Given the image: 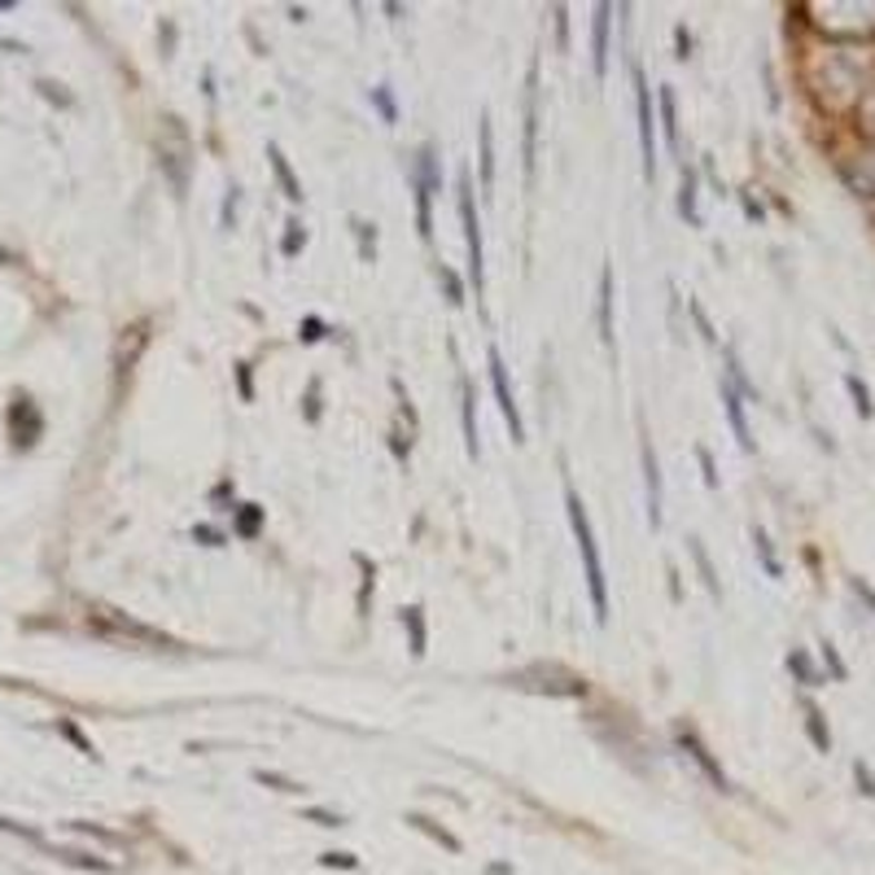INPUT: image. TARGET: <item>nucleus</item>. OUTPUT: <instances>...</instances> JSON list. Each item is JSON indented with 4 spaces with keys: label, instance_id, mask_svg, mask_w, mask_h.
I'll use <instances>...</instances> for the list:
<instances>
[{
    "label": "nucleus",
    "instance_id": "6e6552de",
    "mask_svg": "<svg viewBox=\"0 0 875 875\" xmlns=\"http://www.w3.org/2000/svg\"><path fill=\"white\" fill-rule=\"evenodd\" d=\"M609 18H613V4H600L595 22H591V67H595V79L609 74Z\"/></svg>",
    "mask_w": 875,
    "mask_h": 875
},
{
    "label": "nucleus",
    "instance_id": "7c9ffc66",
    "mask_svg": "<svg viewBox=\"0 0 875 875\" xmlns=\"http://www.w3.org/2000/svg\"><path fill=\"white\" fill-rule=\"evenodd\" d=\"M237 381H241V399L250 403V399H254V385H250V364H237Z\"/></svg>",
    "mask_w": 875,
    "mask_h": 875
},
{
    "label": "nucleus",
    "instance_id": "9d476101",
    "mask_svg": "<svg viewBox=\"0 0 875 875\" xmlns=\"http://www.w3.org/2000/svg\"><path fill=\"white\" fill-rule=\"evenodd\" d=\"M477 137H482V189L491 193L495 189V128H491V114L477 119Z\"/></svg>",
    "mask_w": 875,
    "mask_h": 875
},
{
    "label": "nucleus",
    "instance_id": "412c9836",
    "mask_svg": "<svg viewBox=\"0 0 875 875\" xmlns=\"http://www.w3.org/2000/svg\"><path fill=\"white\" fill-rule=\"evenodd\" d=\"M259 521H263V512L254 509V504H245V509L237 512V525H232V530H237L241 539H254V534H259Z\"/></svg>",
    "mask_w": 875,
    "mask_h": 875
},
{
    "label": "nucleus",
    "instance_id": "dca6fc26",
    "mask_svg": "<svg viewBox=\"0 0 875 875\" xmlns=\"http://www.w3.org/2000/svg\"><path fill=\"white\" fill-rule=\"evenodd\" d=\"M408 823H412L416 832H425V836H434V841H438V845H442V849H451V854H460V841H455V836H451L446 827H438V823H430L425 814H408Z\"/></svg>",
    "mask_w": 875,
    "mask_h": 875
},
{
    "label": "nucleus",
    "instance_id": "f03ea898",
    "mask_svg": "<svg viewBox=\"0 0 875 875\" xmlns=\"http://www.w3.org/2000/svg\"><path fill=\"white\" fill-rule=\"evenodd\" d=\"M460 223H464V241H469V285L486 290V254H482V223H477V211H473V184L469 175H460Z\"/></svg>",
    "mask_w": 875,
    "mask_h": 875
},
{
    "label": "nucleus",
    "instance_id": "f704fd0d",
    "mask_svg": "<svg viewBox=\"0 0 875 875\" xmlns=\"http://www.w3.org/2000/svg\"><path fill=\"white\" fill-rule=\"evenodd\" d=\"M306 818H315L320 827H338V823H342V818H333L329 809H306Z\"/></svg>",
    "mask_w": 875,
    "mask_h": 875
},
{
    "label": "nucleus",
    "instance_id": "c9c22d12",
    "mask_svg": "<svg viewBox=\"0 0 875 875\" xmlns=\"http://www.w3.org/2000/svg\"><path fill=\"white\" fill-rule=\"evenodd\" d=\"M193 534H198V539H202V543H207V547H219V534H215V530H211V525H198V530H193Z\"/></svg>",
    "mask_w": 875,
    "mask_h": 875
},
{
    "label": "nucleus",
    "instance_id": "ea45409f",
    "mask_svg": "<svg viewBox=\"0 0 875 875\" xmlns=\"http://www.w3.org/2000/svg\"><path fill=\"white\" fill-rule=\"evenodd\" d=\"M687 49H692V36L678 27V58H687Z\"/></svg>",
    "mask_w": 875,
    "mask_h": 875
},
{
    "label": "nucleus",
    "instance_id": "39448f33",
    "mask_svg": "<svg viewBox=\"0 0 875 875\" xmlns=\"http://www.w3.org/2000/svg\"><path fill=\"white\" fill-rule=\"evenodd\" d=\"M486 368H491V385H495V403H500V412H504V421H509L512 438L521 442L525 430H521V412H516V399H512V385H509V368L500 360V351L491 346V355H486Z\"/></svg>",
    "mask_w": 875,
    "mask_h": 875
},
{
    "label": "nucleus",
    "instance_id": "1a4fd4ad",
    "mask_svg": "<svg viewBox=\"0 0 875 875\" xmlns=\"http://www.w3.org/2000/svg\"><path fill=\"white\" fill-rule=\"evenodd\" d=\"M723 408H727V421L731 430H735V438H740V446L753 451V434H748V421H744V399H740L735 385H723Z\"/></svg>",
    "mask_w": 875,
    "mask_h": 875
},
{
    "label": "nucleus",
    "instance_id": "5701e85b",
    "mask_svg": "<svg viewBox=\"0 0 875 875\" xmlns=\"http://www.w3.org/2000/svg\"><path fill=\"white\" fill-rule=\"evenodd\" d=\"M753 543H757V556H762L766 574H771V579H780L784 570H780V561H775V552H771V543H766V534H762V530H753Z\"/></svg>",
    "mask_w": 875,
    "mask_h": 875
},
{
    "label": "nucleus",
    "instance_id": "9b49d317",
    "mask_svg": "<svg viewBox=\"0 0 875 875\" xmlns=\"http://www.w3.org/2000/svg\"><path fill=\"white\" fill-rule=\"evenodd\" d=\"M600 338L604 346H613V268L609 263L600 272Z\"/></svg>",
    "mask_w": 875,
    "mask_h": 875
},
{
    "label": "nucleus",
    "instance_id": "ddd939ff",
    "mask_svg": "<svg viewBox=\"0 0 875 875\" xmlns=\"http://www.w3.org/2000/svg\"><path fill=\"white\" fill-rule=\"evenodd\" d=\"M268 162H272V171H276V180H281L285 198H290V202H302V184H298V175H293L290 158L281 153V145H268Z\"/></svg>",
    "mask_w": 875,
    "mask_h": 875
},
{
    "label": "nucleus",
    "instance_id": "20e7f679",
    "mask_svg": "<svg viewBox=\"0 0 875 875\" xmlns=\"http://www.w3.org/2000/svg\"><path fill=\"white\" fill-rule=\"evenodd\" d=\"M525 184L534 180V158H539V62H530L525 71Z\"/></svg>",
    "mask_w": 875,
    "mask_h": 875
},
{
    "label": "nucleus",
    "instance_id": "c756f323",
    "mask_svg": "<svg viewBox=\"0 0 875 875\" xmlns=\"http://www.w3.org/2000/svg\"><path fill=\"white\" fill-rule=\"evenodd\" d=\"M298 338H302V342H320V338H324V324H320V320H306V324L298 329Z\"/></svg>",
    "mask_w": 875,
    "mask_h": 875
},
{
    "label": "nucleus",
    "instance_id": "72a5a7b5",
    "mask_svg": "<svg viewBox=\"0 0 875 875\" xmlns=\"http://www.w3.org/2000/svg\"><path fill=\"white\" fill-rule=\"evenodd\" d=\"M823 656H827L832 674H836V678H845V665H841V656H836V648H832V644H823Z\"/></svg>",
    "mask_w": 875,
    "mask_h": 875
},
{
    "label": "nucleus",
    "instance_id": "2eb2a0df",
    "mask_svg": "<svg viewBox=\"0 0 875 875\" xmlns=\"http://www.w3.org/2000/svg\"><path fill=\"white\" fill-rule=\"evenodd\" d=\"M460 416H464V446L469 455H477V425H473V385L460 381Z\"/></svg>",
    "mask_w": 875,
    "mask_h": 875
},
{
    "label": "nucleus",
    "instance_id": "58836bf2",
    "mask_svg": "<svg viewBox=\"0 0 875 875\" xmlns=\"http://www.w3.org/2000/svg\"><path fill=\"white\" fill-rule=\"evenodd\" d=\"M854 591H858V595H863V600H867V609H872L875 613V591L867 583H863V579H858V583H854Z\"/></svg>",
    "mask_w": 875,
    "mask_h": 875
},
{
    "label": "nucleus",
    "instance_id": "0eeeda50",
    "mask_svg": "<svg viewBox=\"0 0 875 875\" xmlns=\"http://www.w3.org/2000/svg\"><path fill=\"white\" fill-rule=\"evenodd\" d=\"M678 744H683V753H692V762H696V766H701V771H705V775L714 780V788H723V793H727V788H731L727 775H723V766L714 762V753H710V748L701 744V735L683 727V731H678Z\"/></svg>",
    "mask_w": 875,
    "mask_h": 875
},
{
    "label": "nucleus",
    "instance_id": "7ed1b4c3",
    "mask_svg": "<svg viewBox=\"0 0 875 875\" xmlns=\"http://www.w3.org/2000/svg\"><path fill=\"white\" fill-rule=\"evenodd\" d=\"M635 114H640V149H644V175L653 180L656 175V141H653V88L644 71L635 67Z\"/></svg>",
    "mask_w": 875,
    "mask_h": 875
},
{
    "label": "nucleus",
    "instance_id": "b1692460",
    "mask_svg": "<svg viewBox=\"0 0 875 875\" xmlns=\"http://www.w3.org/2000/svg\"><path fill=\"white\" fill-rule=\"evenodd\" d=\"M845 385H849V394H854V403H858V416H872V394H867V385H863L858 376H845Z\"/></svg>",
    "mask_w": 875,
    "mask_h": 875
},
{
    "label": "nucleus",
    "instance_id": "4468645a",
    "mask_svg": "<svg viewBox=\"0 0 875 875\" xmlns=\"http://www.w3.org/2000/svg\"><path fill=\"white\" fill-rule=\"evenodd\" d=\"M678 211L683 219L696 228L701 223V211H696V171L692 167H683V184H678Z\"/></svg>",
    "mask_w": 875,
    "mask_h": 875
},
{
    "label": "nucleus",
    "instance_id": "6ab92c4d",
    "mask_svg": "<svg viewBox=\"0 0 875 875\" xmlns=\"http://www.w3.org/2000/svg\"><path fill=\"white\" fill-rule=\"evenodd\" d=\"M403 622H408V631H412V656H425V613L412 604V609L403 613Z\"/></svg>",
    "mask_w": 875,
    "mask_h": 875
},
{
    "label": "nucleus",
    "instance_id": "f3484780",
    "mask_svg": "<svg viewBox=\"0 0 875 875\" xmlns=\"http://www.w3.org/2000/svg\"><path fill=\"white\" fill-rule=\"evenodd\" d=\"M805 727H809V740H814V748H818V753H827V748H832V735H827V727H823V714H818V705H809V701H805Z\"/></svg>",
    "mask_w": 875,
    "mask_h": 875
},
{
    "label": "nucleus",
    "instance_id": "f257e3e1",
    "mask_svg": "<svg viewBox=\"0 0 875 875\" xmlns=\"http://www.w3.org/2000/svg\"><path fill=\"white\" fill-rule=\"evenodd\" d=\"M565 509H570V525H574V539H579V552H583L591 609H595V622L604 626V622H609V583H604V565H600V547H595L591 516H586L583 500H579V491H574V486H565Z\"/></svg>",
    "mask_w": 875,
    "mask_h": 875
},
{
    "label": "nucleus",
    "instance_id": "c85d7f7f",
    "mask_svg": "<svg viewBox=\"0 0 875 875\" xmlns=\"http://www.w3.org/2000/svg\"><path fill=\"white\" fill-rule=\"evenodd\" d=\"M320 863H324V867H342V872H355V867H360L355 854H324Z\"/></svg>",
    "mask_w": 875,
    "mask_h": 875
},
{
    "label": "nucleus",
    "instance_id": "a878e982",
    "mask_svg": "<svg viewBox=\"0 0 875 875\" xmlns=\"http://www.w3.org/2000/svg\"><path fill=\"white\" fill-rule=\"evenodd\" d=\"M302 241H306V232H302V223L298 219H290V232H285V241H281V254H298L302 250Z\"/></svg>",
    "mask_w": 875,
    "mask_h": 875
},
{
    "label": "nucleus",
    "instance_id": "bb28decb",
    "mask_svg": "<svg viewBox=\"0 0 875 875\" xmlns=\"http://www.w3.org/2000/svg\"><path fill=\"white\" fill-rule=\"evenodd\" d=\"M58 727H62V735L71 740V744H74V748H79V753H88V757H97V753H92V744L83 740V731L74 727V723H58Z\"/></svg>",
    "mask_w": 875,
    "mask_h": 875
},
{
    "label": "nucleus",
    "instance_id": "cd10ccee",
    "mask_svg": "<svg viewBox=\"0 0 875 875\" xmlns=\"http://www.w3.org/2000/svg\"><path fill=\"white\" fill-rule=\"evenodd\" d=\"M372 101H376L381 119H385V123H394V101H390V92H385V88H372Z\"/></svg>",
    "mask_w": 875,
    "mask_h": 875
},
{
    "label": "nucleus",
    "instance_id": "a211bd4d",
    "mask_svg": "<svg viewBox=\"0 0 875 875\" xmlns=\"http://www.w3.org/2000/svg\"><path fill=\"white\" fill-rule=\"evenodd\" d=\"M661 128H665V145L678 149V123H674V92L661 88Z\"/></svg>",
    "mask_w": 875,
    "mask_h": 875
},
{
    "label": "nucleus",
    "instance_id": "aec40b11",
    "mask_svg": "<svg viewBox=\"0 0 875 875\" xmlns=\"http://www.w3.org/2000/svg\"><path fill=\"white\" fill-rule=\"evenodd\" d=\"M687 543H692V556H696V565H701V579L710 586V595H723V591H718V579H714V565H710V552L701 547V539H687Z\"/></svg>",
    "mask_w": 875,
    "mask_h": 875
},
{
    "label": "nucleus",
    "instance_id": "4be33fe9",
    "mask_svg": "<svg viewBox=\"0 0 875 875\" xmlns=\"http://www.w3.org/2000/svg\"><path fill=\"white\" fill-rule=\"evenodd\" d=\"M788 670L802 678L805 687H814V683H818V674H814V665H809V656H805L802 648H793V653H788Z\"/></svg>",
    "mask_w": 875,
    "mask_h": 875
},
{
    "label": "nucleus",
    "instance_id": "f8f14e48",
    "mask_svg": "<svg viewBox=\"0 0 875 875\" xmlns=\"http://www.w3.org/2000/svg\"><path fill=\"white\" fill-rule=\"evenodd\" d=\"M644 477H648V521L653 530L661 525V469H656V451L644 442Z\"/></svg>",
    "mask_w": 875,
    "mask_h": 875
},
{
    "label": "nucleus",
    "instance_id": "a19ab883",
    "mask_svg": "<svg viewBox=\"0 0 875 875\" xmlns=\"http://www.w3.org/2000/svg\"><path fill=\"white\" fill-rule=\"evenodd\" d=\"M9 9H13V4H9V0H0V13H9Z\"/></svg>",
    "mask_w": 875,
    "mask_h": 875
},
{
    "label": "nucleus",
    "instance_id": "2f4dec72",
    "mask_svg": "<svg viewBox=\"0 0 875 875\" xmlns=\"http://www.w3.org/2000/svg\"><path fill=\"white\" fill-rule=\"evenodd\" d=\"M696 455H701V469H705V482H710V486H718V473H714V455H710L705 446H701Z\"/></svg>",
    "mask_w": 875,
    "mask_h": 875
},
{
    "label": "nucleus",
    "instance_id": "e433bc0d",
    "mask_svg": "<svg viewBox=\"0 0 875 875\" xmlns=\"http://www.w3.org/2000/svg\"><path fill=\"white\" fill-rule=\"evenodd\" d=\"M854 771H858V784H863V793H867V797H875V784H872V775H867V766H863V762H858V766H854Z\"/></svg>",
    "mask_w": 875,
    "mask_h": 875
},
{
    "label": "nucleus",
    "instance_id": "393cba45",
    "mask_svg": "<svg viewBox=\"0 0 875 875\" xmlns=\"http://www.w3.org/2000/svg\"><path fill=\"white\" fill-rule=\"evenodd\" d=\"M438 281H442V290H446V298H451V302H464V285H460V276H455V272H451L446 263H442Z\"/></svg>",
    "mask_w": 875,
    "mask_h": 875
},
{
    "label": "nucleus",
    "instance_id": "423d86ee",
    "mask_svg": "<svg viewBox=\"0 0 875 875\" xmlns=\"http://www.w3.org/2000/svg\"><path fill=\"white\" fill-rule=\"evenodd\" d=\"M430 198H434V149H421V162H416V228H421L425 241L434 237Z\"/></svg>",
    "mask_w": 875,
    "mask_h": 875
},
{
    "label": "nucleus",
    "instance_id": "473e14b6",
    "mask_svg": "<svg viewBox=\"0 0 875 875\" xmlns=\"http://www.w3.org/2000/svg\"><path fill=\"white\" fill-rule=\"evenodd\" d=\"M306 416H311V421L320 416V381H311V394H306Z\"/></svg>",
    "mask_w": 875,
    "mask_h": 875
},
{
    "label": "nucleus",
    "instance_id": "4c0bfd02",
    "mask_svg": "<svg viewBox=\"0 0 875 875\" xmlns=\"http://www.w3.org/2000/svg\"><path fill=\"white\" fill-rule=\"evenodd\" d=\"M565 31H570V22H565V9H556V44L565 49Z\"/></svg>",
    "mask_w": 875,
    "mask_h": 875
}]
</instances>
